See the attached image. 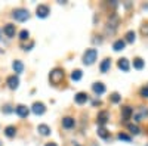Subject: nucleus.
Segmentation results:
<instances>
[{"mask_svg": "<svg viewBox=\"0 0 148 146\" xmlns=\"http://www.w3.org/2000/svg\"><path fill=\"white\" fill-rule=\"evenodd\" d=\"M28 35H30V33H28L27 30H22V31L19 33V39H21V40H27Z\"/></svg>", "mask_w": 148, "mask_h": 146, "instance_id": "c85d7f7f", "label": "nucleus"}, {"mask_svg": "<svg viewBox=\"0 0 148 146\" xmlns=\"http://www.w3.org/2000/svg\"><path fill=\"white\" fill-rule=\"evenodd\" d=\"M147 117H148V108H145V106H139V108L136 109V112L133 114L135 121H142V120H145Z\"/></svg>", "mask_w": 148, "mask_h": 146, "instance_id": "39448f33", "label": "nucleus"}, {"mask_svg": "<svg viewBox=\"0 0 148 146\" xmlns=\"http://www.w3.org/2000/svg\"><path fill=\"white\" fill-rule=\"evenodd\" d=\"M120 140H125V142H130L132 139H130V136H127V134H125V133H119V136H117Z\"/></svg>", "mask_w": 148, "mask_h": 146, "instance_id": "cd10ccee", "label": "nucleus"}, {"mask_svg": "<svg viewBox=\"0 0 148 146\" xmlns=\"http://www.w3.org/2000/svg\"><path fill=\"white\" fill-rule=\"evenodd\" d=\"M64 80V71L59 69V68H55L51 71V74H49V81H51L53 86H58L59 83H62Z\"/></svg>", "mask_w": 148, "mask_h": 146, "instance_id": "f257e3e1", "label": "nucleus"}, {"mask_svg": "<svg viewBox=\"0 0 148 146\" xmlns=\"http://www.w3.org/2000/svg\"><path fill=\"white\" fill-rule=\"evenodd\" d=\"M76 146H80V145H76Z\"/></svg>", "mask_w": 148, "mask_h": 146, "instance_id": "72a5a7b5", "label": "nucleus"}, {"mask_svg": "<svg viewBox=\"0 0 148 146\" xmlns=\"http://www.w3.org/2000/svg\"><path fill=\"white\" fill-rule=\"evenodd\" d=\"M117 27H119V18L116 15H113V16L108 19V24H107V28H105L107 34H114L116 30H117Z\"/></svg>", "mask_w": 148, "mask_h": 146, "instance_id": "20e7f679", "label": "nucleus"}, {"mask_svg": "<svg viewBox=\"0 0 148 146\" xmlns=\"http://www.w3.org/2000/svg\"><path fill=\"white\" fill-rule=\"evenodd\" d=\"M36 15L39 18H46L49 15V7L46 5H39L37 9H36Z\"/></svg>", "mask_w": 148, "mask_h": 146, "instance_id": "0eeeda50", "label": "nucleus"}, {"mask_svg": "<svg viewBox=\"0 0 148 146\" xmlns=\"http://www.w3.org/2000/svg\"><path fill=\"white\" fill-rule=\"evenodd\" d=\"M98 136H101L102 139H108L110 137V131L105 127H99L98 128Z\"/></svg>", "mask_w": 148, "mask_h": 146, "instance_id": "4be33fe9", "label": "nucleus"}, {"mask_svg": "<svg viewBox=\"0 0 148 146\" xmlns=\"http://www.w3.org/2000/svg\"><path fill=\"white\" fill-rule=\"evenodd\" d=\"M15 112H16V115L21 117V118H27L30 111H28V108H27L25 105H18V106L15 108Z\"/></svg>", "mask_w": 148, "mask_h": 146, "instance_id": "1a4fd4ad", "label": "nucleus"}, {"mask_svg": "<svg viewBox=\"0 0 148 146\" xmlns=\"http://www.w3.org/2000/svg\"><path fill=\"white\" fill-rule=\"evenodd\" d=\"M88 94L86 93H83V92H79L76 96H74V101H76V103H79V105H83V103H86L88 102Z\"/></svg>", "mask_w": 148, "mask_h": 146, "instance_id": "9b49d317", "label": "nucleus"}, {"mask_svg": "<svg viewBox=\"0 0 148 146\" xmlns=\"http://www.w3.org/2000/svg\"><path fill=\"white\" fill-rule=\"evenodd\" d=\"M31 111H33V114H36V115H43V114L46 112V106H45V103H42V102H34L33 106H31Z\"/></svg>", "mask_w": 148, "mask_h": 146, "instance_id": "423d86ee", "label": "nucleus"}, {"mask_svg": "<svg viewBox=\"0 0 148 146\" xmlns=\"http://www.w3.org/2000/svg\"><path fill=\"white\" fill-rule=\"evenodd\" d=\"M111 101H113L114 103H119L121 101V96L119 93H113V94H111Z\"/></svg>", "mask_w": 148, "mask_h": 146, "instance_id": "bb28decb", "label": "nucleus"}, {"mask_svg": "<svg viewBox=\"0 0 148 146\" xmlns=\"http://www.w3.org/2000/svg\"><path fill=\"white\" fill-rule=\"evenodd\" d=\"M92 89H93V92H95L96 94H104V93H105V86H104L101 81L95 83L93 86H92Z\"/></svg>", "mask_w": 148, "mask_h": 146, "instance_id": "2eb2a0df", "label": "nucleus"}, {"mask_svg": "<svg viewBox=\"0 0 148 146\" xmlns=\"http://www.w3.org/2000/svg\"><path fill=\"white\" fill-rule=\"evenodd\" d=\"M74 124H76V121H74V118H71V117H65L62 120V127L64 128H73Z\"/></svg>", "mask_w": 148, "mask_h": 146, "instance_id": "dca6fc26", "label": "nucleus"}, {"mask_svg": "<svg viewBox=\"0 0 148 146\" xmlns=\"http://www.w3.org/2000/svg\"><path fill=\"white\" fill-rule=\"evenodd\" d=\"M125 46H126V41L125 40H116L114 44H113V49H114L116 52H120V50L125 49Z\"/></svg>", "mask_w": 148, "mask_h": 146, "instance_id": "6ab92c4d", "label": "nucleus"}, {"mask_svg": "<svg viewBox=\"0 0 148 146\" xmlns=\"http://www.w3.org/2000/svg\"><path fill=\"white\" fill-rule=\"evenodd\" d=\"M15 133H16V128H15L14 126H8V127L5 128V134H6L8 137H14Z\"/></svg>", "mask_w": 148, "mask_h": 146, "instance_id": "412c9836", "label": "nucleus"}, {"mask_svg": "<svg viewBox=\"0 0 148 146\" xmlns=\"http://www.w3.org/2000/svg\"><path fill=\"white\" fill-rule=\"evenodd\" d=\"M125 41H127V43H133L135 41V31H127L126 33V40Z\"/></svg>", "mask_w": 148, "mask_h": 146, "instance_id": "a878e982", "label": "nucleus"}, {"mask_svg": "<svg viewBox=\"0 0 148 146\" xmlns=\"http://www.w3.org/2000/svg\"><path fill=\"white\" fill-rule=\"evenodd\" d=\"M141 96L142 97H148V86H145V87L141 89Z\"/></svg>", "mask_w": 148, "mask_h": 146, "instance_id": "c756f323", "label": "nucleus"}, {"mask_svg": "<svg viewBox=\"0 0 148 146\" xmlns=\"http://www.w3.org/2000/svg\"><path fill=\"white\" fill-rule=\"evenodd\" d=\"M108 120H110V114L107 111H101L99 114H98V124H99L101 127H104L107 124Z\"/></svg>", "mask_w": 148, "mask_h": 146, "instance_id": "9d476101", "label": "nucleus"}, {"mask_svg": "<svg viewBox=\"0 0 148 146\" xmlns=\"http://www.w3.org/2000/svg\"><path fill=\"white\" fill-rule=\"evenodd\" d=\"M6 83H8L9 89L15 90V89H18V86H19V78H18L16 75H10V77H8Z\"/></svg>", "mask_w": 148, "mask_h": 146, "instance_id": "6e6552de", "label": "nucleus"}, {"mask_svg": "<svg viewBox=\"0 0 148 146\" xmlns=\"http://www.w3.org/2000/svg\"><path fill=\"white\" fill-rule=\"evenodd\" d=\"M133 67L136 68V69H142V68H144V60H142L141 58L133 59Z\"/></svg>", "mask_w": 148, "mask_h": 146, "instance_id": "b1692460", "label": "nucleus"}, {"mask_svg": "<svg viewBox=\"0 0 148 146\" xmlns=\"http://www.w3.org/2000/svg\"><path fill=\"white\" fill-rule=\"evenodd\" d=\"M127 130L132 133V134H139L141 133V128L136 124H127Z\"/></svg>", "mask_w": 148, "mask_h": 146, "instance_id": "5701e85b", "label": "nucleus"}, {"mask_svg": "<svg viewBox=\"0 0 148 146\" xmlns=\"http://www.w3.org/2000/svg\"><path fill=\"white\" fill-rule=\"evenodd\" d=\"M110 67H111V59H104L102 60V64H101V67H99V69H101V72H107L108 69H110Z\"/></svg>", "mask_w": 148, "mask_h": 146, "instance_id": "aec40b11", "label": "nucleus"}, {"mask_svg": "<svg viewBox=\"0 0 148 146\" xmlns=\"http://www.w3.org/2000/svg\"><path fill=\"white\" fill-rule=\"evenodd\" d=\"M3 31H5V34L8 35V37H14L16 30H15V25H14V24H6L5 28H3Z\"/></svg>", "mask_w": 148, "mask_h": 146, "instance_id": "4468645a", "label": "nucleus"}, {"mask_svg": "<svg viewBox=\"0 0 148 146\" xmlns=\"http://www.w3.org/2000/svg\"><path fill=\"white\" fill-rule=\"evenodd\" d=\"M98 58V50L96 49H88L83 55V64L84 65H92Z\"/></svg>", "mask_w": 148, "mask_h": 146, "instance_id": "f03ea898", "label": "nucleus"}, {"mask_svg": "<svg viewBox=\"0 0 148 146\" xmlns=\"http://www.w3.org/2000/svg\"><path fill=\"white\" fill-rule=\"evenodd\" d=\"M37 131H39V134H42V136L51 134V128H49V126H46V124H40L39 127H37Z\"/></svg>", "mask_w": 148, "mask_h": 146, "instance_id": "f3484780", "label": "nucleus"}, {"mask_svg": "<svg viewBox=\"0 0 148 146\" xmlns=\"http://www.w3.org/2000/svg\"><path fill=\"white\" fill-rule=\"evenodd\" d=\"M45 146H58V145H56V143H46Z\"/></svg>", "mask_w": 148, "mask_h": 146, "instance_id": "473e14b6", "label": "nucleus"}, {"mask_svg": "<svg viewBox=\"0 0 148 146\" xmlns=\"http://www.w3.org/2000/svg\"><path fill=\"white\" fill-rule=\"evenodd\" d=\"M132 115H133V109L130 106H125V108L121 109V117H123V120H125V121L130 120Z\"/></svg>", "mask_w": 148, "mask_h": 146, "instance_id": "ddd939ff", "label": "nucleus"}, {"mask_svg": "<svg viewBox=\"0 0 148 146\" xmlns=\"http://www.w3.org/2000/svg\"><path fill=\"white\" fill-rule=\"evenodd\" d=\"M12 16H14L16 21H19V22H24V21H27V19L30 18V14H28V10H27V9L18 7V9H15V10H14Z\"/></svg>", "mask_w": 148, "mask_h": 146, "instance_id": "7ed1b4c3", "label": "nucleus"}, {"mask_svg": "<svg viewBox=\"0 0 148 146\" xmlns=\"http://www.w3.org/2000/svg\"><path fill=\"white\" fill-rule=\"evenodd\" d=\"M119 68L121 69V71H125V72H127L129 69H130V65H129V60L126 59V58H121V59H119Z\"/></svg>", "mask_w": 148, "mask_h": 146, "instance_id": "f8f14e48", "label": "nucleus"}, {"mask_svg": "<svg viewBox=\"0 0 148 146\" xmlns=\"http://www.w3.org/2000/svg\"><path fill=\"white\" fill-rule=\"evenodd\" d=\"M5 112H6V114L12 112V109H10V106H9V105H6V106H5Z\"/></svg>", "mask_w": 148, "mask_h": 146, "instance_id": "2f4dec72", "label": "nucleus"}, {"mask_svg": "<svg viewBox=\"0 0 148 146\" xmlns=\"http://www.w3.org/2000/svg\"><path fill=\"white\" fill-rule=\"evenodd\" d=\"M141 33H142L144 35H147V37H148V24H145V25L141 28Z\"/></svg>", "mask_w": 148, "mask_h": 146, "instance_id": "7c9ffc66", "label": "nucleus"}, {"mask_svg": "<svg viewBox=\"0 0 148 146\" xmlns=\"http://www.w3.org/2000/svg\"><path fill=\"white\" fill-rule=\"evenodd\" d=\"M82 71L80 69H76V71H73V74H71V80H74V81H79L80 78H82Z\"/></svg>", "mask_w": 148, "mask_h": 146, "instance_id": "393cba45", "label": "nucleus"}, {"mask_svg": "<svg viewBox=\"0 0 148 146\" xmlns=\"http://www.w3.org/2000/svg\"><path fill=\"white\" fill-rule=\"evenodd\" d=\"M12 68H14V71L16 72V74H21V72L24 71V64L21 62V60H14Z\"/></svg>", "mask_w": 148, "mask_h": 146, "instance_id": "a211bd4d", "label": "nucleus"}]
</instances>
